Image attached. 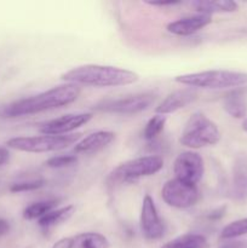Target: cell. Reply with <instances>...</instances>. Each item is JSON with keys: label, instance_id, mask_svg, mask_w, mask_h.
<instances>
[{"label": "cell", "instance_id": "cell-26", "mask_svg": "<svg viewBox=\"0 0 247 248\" xmlns=\"http://www.w3.org/2000/svg\"><path fill=\"white\" fill-rule=\"evenodd\" d=\"M145 4L150 5V6H173V5H179L182 4V1L179 0H169V1H144Z\"/></svg>", "mask_w": 247, "mask_h": 248}, {"label": "cell", "instance_id": "cell-9", "mask_svg": "<svg viewBox=\"0 0 247 248\" xmlns=\"http://www.w3.org/2000/svg\"><path fill=\"white\" fill-rule=\"evenodd\" d=\"M173 173L179 181L196 186L205 173L202 156L199 153L191 150L181 153L174 160Z\"/></svg>", "mask_w": 247, "mask_h": 248}, {"label": "cell", "instance_id": "cell-19", "mask_svg": "<svg viewBox=\"0 0 247 248\" xmlns=\"http://www.w3.org/2000/svg\"><path fill=\"white\" fill-rule=\"evenodd\" d=\"M57 203H58V200H56V199L38 201V202L31 203V205L27 206V207L24 208L23 218L27 220H35V219L39 220L40 218H43L44 216L47 215L48 212L55 210Z\"/></svg>", "mask_w": 247, "mask_h": 248}, {"label": "cell", "instance_id": "cell-15", "mask_svg": "<svg viewBox=\"0 0 247 248\" xmlns=\"http://www.w3.org/2000/svg\"><path fill=\"white\" fill-rule=\"evenodd\" d=\"M69 248H109L110 244L104 235L99 232H81L68 237Z\"/></svg>", "mask_w": 247, "mask_h": 248}, {"label": "cell", "instance_id": "cell-3", "mask_svg": "<svg viewBox=\"0 0 247 248\" xmlns=\"http://www.w3.org/2000/svg\"><path fill=\"white\" fill-rule=\"evenodd\" d=\"M174 81L184 86H189L190 89L191 87L206 90L232 89V87L247 85V73L224 69L203 70V72L178 75L174 78Z\"/></svg>", "mask_w": 247, "mask_h": 248}, {"label": "cell", "instance_id": "cell-30", "mask_svg": "<svg viewBox=\"0 0 247 248\" xmlns=\"http://www.w3.org/2000/svg\"><path fill=\"white\" fill-rule=\"evenodd\" d=\"M10 232V223L6 219L0 218V237L5 236Z\"/></svg>", "mask_w": 247, "mask_h": 248}, {"label": "cell", "instance_id": "cell-11", "mask_svg": "<svg viewBox=\"0 0 247 248\" xmlns=\"http://www.w3.org/2000/svg\"><path fill=\"white\" fill-rule=\"evenodd\" d=\"M93 118L92 113H73L65 114L60 118L46 121L40 126V132L47 136H64L73 132L77 128L86 125Z\"/></svg>", "mask_w": 247, "mask_h": 248}, {"label": "cell", "instance_id": "cell-20", "mask_svg": "<svg viewBox=\"0 0 247 248\" xmlns=\"http://www.w3.org/2000/svg\"><path fill=\"white\" fill-rule=\"evenodd\" d=\"M223 107H224V110L232 118L244 119L246 116L247 109L244 97L237 93V92L230 93L229 96L225 97L224 102H223Z\"/></svg>", "mask_w": 247, "mask_h": 248}, {"label": "cell", "instance_id": "cell-27", "mask_svg": "<svg viewBox=\"0 0 247 248\" xmlns=\"http://www.w3.org/2000/svg\"><path fill=\"white\" fill-rule=\"evenodd\" d=\"M219 248H247V242L245 241H230L223 244Z\"/></svg>", "mask_w": 247, "mask_h": 248}, {"label": "cell", "instance_id": "cell-32", "mask_svg": "<svg viewBox=\"0 0 247 248\" xmlns=\"http://www.w3.org/2000/svg\"><path fill=\"white\" fill-rule=\"evenodd\" d=\"M24 248H36L35 246H27V247H24Z\"/></svg>", "mask_w": 247, "mask_h": 248}, {"label": "cell", "instance_id": "cell-5", "mask_svg": "<svg viewBox=\"0 0 247 248\" xmlns=\"http://www.w3.org/2000/svg\"><path fill=\"white\" fill-rule=\"evenodd\" d=\"M164 167V160L157 155H147L128 160L116 166L108 177V183H131L143 177L154 176Z\"/></svg>", "mask_w": 247, "mask_h": 248}, {"label": "cell", "instance_id": "cell-18", "mask_svg": "<svg viewBox=\"0 0 247 248\" xmlns=\"http://www.w3.org/2000/svg\"><path fill=\"white\" fill-rule=\"evenodd\" d=\"M207 240L200 234H184L165 244L161 248H206Z\"/></svg>", "mask_w": 247, "mask_h": 248}, {"label": "cell", "instance_id": "cell-12", "mask_svg": "<svg viewBox=\"0 0 247 248\" xmlns=\"http://www.w3.org/2000/svg\"><path fill=\"white\" fill-rule=\"evenodd\" d=\"M211 22H212V17L211 16L198 14L194 15V16L183 17V18L171 22V23L167 24L166 29L169 33L173 34V35L189 36L207 27Z\"/></svg>", "mask_w": 247, "mask_h": 248}, {"label": "cell", "instance_id": "cell-22", "mask_svg": "<svg viewBox=\"0 0 247 248\" xmlns=\"http://www.w3.org/2000/svg\"><path fill=\"white\" fill-rule=\"evenodd\" d=\"M165 124H166V116L164 115L156 114L152 119H149V121L145 125L144 130H143V137H144V140H154L164 131Z\"/></svg>", "mask_w": 247, "mask_h": 248}, {"label": "cell", "instance_id": "cell-8", "mask_svg": "<svg viewBox=\"0 0 247 248\" xmlns=\"http://www.w3.org/2000/svg\"><path fill=\"white\" fill-rule=\"evenodd\" d=\"M199 196L200 193L198 186L177 178L167 181L161 189V198L165 203L179 210H185L195 205Z\"/></svg>", "mask_w": 247, "mask_h": 248}, {"label": "cell", "instance_id": "cell-2", "mask_svg": "<svg viewBox=\"0 0 247 248\" xmlns=\"http://www.w3.org/2000/svg\"><path fill=\"white\" fill-rule=\"evenodd\" d=\"M68 84L92 87H120L132 85L139 80L137 73L124 68L102 64H82L62 74Z\"/></svg>", "mask_w": 247, "mask_h": 248}, {"label": "cell", "instance_id": "cell-17", "mask_svg": "<svg viewBox=\"0 0 247 248\" xmlns=\"http://www.w3.org/2000/svg\"><path fill=\"white\" fill-rule=\"evenodd\" d=\"M74 213L75 206L73 205H68L65 207L52 210L51 212H48L47 215H45L43 218L38 220V225L43 230L47 232V230L52 229L53 227H57V225H61L67 222Z\"/></svg>", "mask_w": 247, "mask_h": 248}, {"label": "cell", "instance_id": "cell-28", "mask_svg": "<svg viewBox=\"0 0 247 248\" xmlns=\"http://www.w3.org/2000/svg\"><path fill=\"white\" fill-rule=\"evenodd\" d=\"M10 159V153L6 148H2L0 147V167L4 166Z\"/></svg>", "mask_w": 247, "mask_h": 248}, {"label": "cell", "instance_id": "cell-16", "mask_svg": "<svg viewBox=\"0 0 247 248\" xmlns=\"http://www.w3.org/2000/svg\"><path fill=\"white\" fill-rule=\"evenodd\" d=\"M191 6L202 15L213 14H224V12H234L237 10V4L232 0H196V1L190 2Z\"/></svg>", "mask_w": 247, "mask_h": 248}, {"label": "cell", "instance_id": "cell-13", "mask_svg": "<svg viewBox=\"0 0 247 248\" xmlns=\"http://www.w3.org/2000/svg\"><path fill=\"white\" fill-rule=\"evenodd\" d=\"M198 98V93L194 89H182L170 93L159 106L155 108V111L159 115H167L174 111L183 109L193 103Z\"/></svg>", "mask_w": 247, "mask_h": 248}, {"label": "cell", "instance_id": "cell-24", "mask_svg": "<svg viewBox=\"0 0 247 248\" xmlns=\"http://www.w3.org/2000/svg\"><path fill=\"white\" fill-rule=\"evenodd\" d=\"M77 162V155L67 154V155H58V156H52L46 160L45 166L48 169H65L70 167Z\"/></svg>", "mask_w": 247, "mask_h": 248}, {"label": "cell", "instance_id": "cell-25", "mask_svg": "<svg viewBox=\"0 0 247 248\" xmlns=\"http://www.w3.org/2000/svg\"><path fill=\"white\" fill-rule=\"evenodd\" d=\"M45 186V181L41 178L29 179V181L17 182L10 186L11 193H26V191H33L36 189H40Z\"/></svg>", "mask_w": 247, "mask_h": 248}, {"label": "cell", "instance_id": "cell-29", "mask_svg": "<svg viewBox=\"0 0 247 248\" xmlns=\"http://www.w3.org/2000/svg\"><path fill=\"white\" fill-rule=\"evenodd\" d=\"M224 212H225V207L217 208V210H215V211H212V212H211V215L208 216V219H212V220L220 219V218L224 216Z\"/></svg>", "mask_w": 247, "mask_h": 248}, {"label": "cell", "instance_id": "cell-1", "mask_svg": "<svg viewBox=\"0 0 247 248\" xmlns=\"http://www.w3.org/2000/svg\"><path fill=\"white\" fill-rule=\"evenodd\" d=\"M80 94V87L74 84L58 85L52 89L44 91L34 96L26 97L7 104L2 109V115L6 118L33 115L43 111L53 110L72 104Z\"/></svg>", "mask_w": 247, "mask_h": 248}, {"label": "cell", "instance_id": "cell-21", "mask_svg": "<svg viewBox=\"0 0 247 248\" xmlns=\"http://www.w3.org/2000/svg\"><path fill=\"white\" fill-rule=\"evenodd\" d=\"M232 196L236 201L247 200V172L242 170L235 172L232 184Z\"/></svg>", "mask_w": 247, "mask_h": 248}, {"label": "cell", "instance_id": "cell-6", "mask_svg": "<svg viewBox=\"0 0 247 248\" xmlns=\"http://www.w3.org/2000/svg\"><path fill=\"white\" fill-rule=\"evenodd\" d=\"M81 135L72 133L64 136H31V137H14L6 142L11 149L31 154H43L63 150L79 142Z\"/></svg>", "mask_w": 247, "mask_h": 248}, {"label": "cell", "instance_id": "cell-31", "mask_svg": "<svg viewBox=\"0 0 247 248\" xmlns=\"http://www.w3.org/2000/svg\"><path fill=\"white\" fill-rule=\"evenodd\" d=\"M242 130H244L245 132H247V119L244 120V123H242Z\"/></svg>", "mask_w": 247, "mask_h": 248}, {"label": "cell", "instance_id": "cell-14", "mask_svg": "<svg viewBox=\"0 0 247 248\" xmlns=\"http://www.w3.org/2000/svg\"><path fill=\"white\" fill-rule=\"evenodd\" d=\"M115 140V133L111 131H96L75 144L74 153L81 155H92L108 147Z\"/></svg>", "mask_w": 247, "mask_h": 248}, {"label": "cell", "instance_id": "cell-7", "mask_svg": "<svg viewBox=\"0 0 247 248\" xmlns=\"http://www.w3.org/2000/svg\"><path fill=\"white\" fill-rule=\"evenodd\" d=\"M156 99V93L154 92H142V93L131 94V96L121 97L115 99H106L94 106L98 111L111 114H121V115H135L147 110Z\"/></svg>", "mask_w": 247, "mask_h": 248}, {"label": "cell", "instance_id": "cell-23", "mask_svg": "<svg viewBox=\"0 0 247 248\" xmlns=\"http://www.w3.org/2000/svg\"><path fill=\"white\" fill-rule=\"evenodd\" d=\"M244 235H247V218H242L225 225L220 232V239L232 240Z\"/></svg>", "mask_w": 247, "mask_h": 248}, {"label": "cell", "instance_id": "cell-4", "mask_svg": "<svg viewBox=\"0 0 247 248\" xmlns=\"http://www.w3.org/2000/svg\"><path fill=\"white\" fill-rule=\"evenodd\" d=\"M220 140L218 126L202 113H194L186 121L179 143L190 149L216 145Z\"/></svg>", "mask_w": 247, "mask_h": 248}, {"label": "cell", "instance_id": "cell-10", "mask_svg": "<svg viewBox=\"0 0 247 248\" xmlns=\"http://www.w3.org/2000/svg\"><path fill=\"white\" fill-rule=\"evenodd\" d=\"M140 230L143 236L149 241L160 240L165 234V224L160 218L154 200L150 195H145L140 208Z\"/></svg>", "mask_w": 247, "mask_h": 248}]
</instances>
